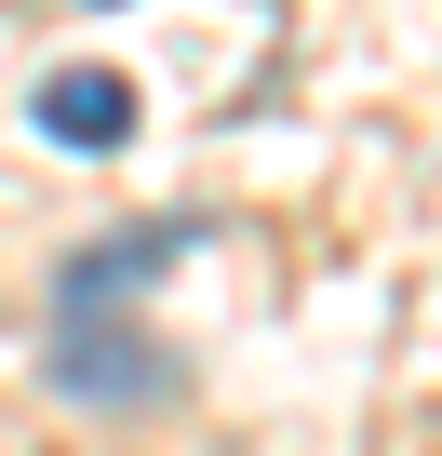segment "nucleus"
<instances>
[{
	"mask_svg": "<svg viewBox=\"0 0 442 456\" xmlns=\"http://www.w3.org/2000/svg\"><path fill=\"white\" fill-rule=\"evenodd\" d=\"M28 121H41L68 161H121V148H134V81L81 54V68H54V81L28 94Z\"/></svg>",
	"mask_w": 442,
	"mask_h": 456,
	"instance_id": "f03ea898",
	"label": "nucleus"
},
{
	"mask_svg": "<svg viewBox=\"0 0 442 456\" xmlns=\"http://www.w3.org/2000/svg\"><path fill=\"white\" fill-rule=\"evenodd\" d=\"M188 242H201V215H148L134 242H94V256H68V309H121V296H134V282H161Z\"/></svg>",
	"mask_w": 442,
	"mask_h": 456,
	"instance_id": "7ed1b4c3",
	"label": "nucleus"
},
{
	"mask_svg": "<svg viewBox=\"0 0 442 456\" xmlns=\"http://www.w3.org/2000/svg\"><path fill=\"white\" fill-rule=\"evenodd\" d=\"M41 362H54V389H68L81 416H161V403H188V362H174L148 322H94V309H68V336H54Z\"/></svg>",
	"mask_w": 442,
	"mask_h": 456,
	"instance_id": "f257e3e1",
	"label": "nucleus"
}]
</instances>
